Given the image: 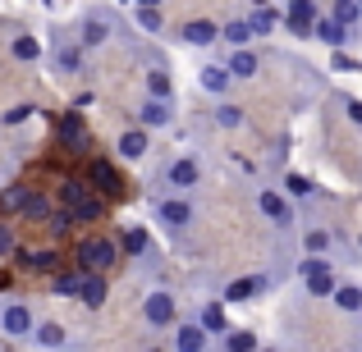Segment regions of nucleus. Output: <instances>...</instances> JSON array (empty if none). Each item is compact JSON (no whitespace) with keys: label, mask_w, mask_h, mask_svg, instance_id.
Wrapping results in <instances>:
<instances>
[{"label":"nucleus","mask_w":362,"mask_h":352,"mask_svg":"<svg viewBox=\"0 0 362 352\" xmlns=\"http://www.w3.org/2000/svg\"><path fill=\"white\" fill-rule=\"evenodd\" d=\"M298 279H303V289L312 293V298H330L335 293V265L326 261V256H308V261L298 265Z\"/></svg>","instance_id":"1"},{"label":"nucleus","mask_w":362,"mask_h":352,"mask_svg":"<svg viewBox=\"0 0 362 352\" xmlns=\"http://www.w3.org/2000/svg\"><path fill=\"white\" fill-rule=\"evenodd\" d=\"M175 298H170L165 289H156V293H147V298H142V320H147L151 329H170L175 325Z\"/></svg>","instance_id":"2"},{"label":"nucleus","mask_w":362,"mask_h":352,"mask_svg":"<svg viewBox=\"0 0 362 352\" xmlns=\"http://www.w3.org/2000/svg\"><path fill=\"white\" fill-rule=\"evenodd\" d=\"M119 256V247L110 243V238H88V243L78 247V265L83 270H110Z\"/></svg>","instance_id":"3"},{"label":"nucleus","mask_w":362,"mask_h":352,"mask_svg":"<svg viewBox=\"0 0 362 352\" xmlns=\"http://www.w3.org/2000/svg\"><path fill=\"white\" fill-rule=\"evenodd\" d=\"M156 220H160V224H170V229H188V224H193V202H188L184 193L165 197V202L156 206Z\"/></svg>","instance_id":"4"},{"label":"nucleus","mask_w":362,"mask_h":352,"mask_svg":"<svg viewBox=\"0 0 362 352\" xmlns=\"http://www.w3.org/2000/svg\"><path fill=\"white\" fill-rule=\"evenodd\" d=\"M257 211H262L271 224H289V220H293L289 193H275V188H262V193H257Z\"/></svg>","instance_id":"5"},{"label":"nucleus","mask_w":362,"mask_h":352,"mask_svg":"<svg viewBox=\"0 0 362 352\" xmlns=\"http://www.w3.org/2000/svg\"><path fill=\"white\" fill-rule=\"evenodd\" d=\"M83 307L88 311H101L110 302V279H106V270H83Z\"/></svg>","instance_id":"6"},{"label":"nucleus","mask_w":362,"mask_h":352,"mask_svg":"<svg viewBox=\"0 0 362 352\" xmlns=\"http://www.w3.org/2000/svg\"><path fill=\"white\" fill-rule=\"evenodd\" d=\"M317 5L312 0H289V9H284V28H289L293 37H312V23H317Z\"/></svg>","instance_id":"7"},{"label":"nucleus","mask_w":362,"mask_h":352,"mask_svg":"<svg viewBox=\"0 0 362 352\" xmlns=\"http://www.w3.org/2000/svg\"><path fill=\"white\" fill-rule=\"evenodd\" d=\"M0 329H5L9 339H28L33 334V311H28L23 302H9V307L0 311Z\"/></svg>","instance_id":"8"},{"label":"nucleus","mask_w":362,"mask_h":352,"mask_svg":"<svg viewBox=\"0 0 362 352\" xmlns=\"http://www.w3.org/2000/svg\"><path fill=\"white\" fill-rule=\"evenodd\" d=\"M349 32H354V28L339 23L335 14H330V18H317V23H312V37H317L321 46H330V51H339V46L349 42Z\"/></svg>","instance_id":"9"},{"label":"nucleus","mask_w":362,"mask_h":352,"mask_svg":"<svg viewBox=\"0 0 362 352\" xmlns=\"http://www.w3.org/2000/svg\"><path fill=\"white\" fill-rule=\"evenodd\" d=\"M197 178H202V169H197V160H193V156H179L175 165L165 169V183L175 188V193H188V188H193Z\"/></svg>","instance_id":"10"},{"label":"nucleus","mask_w":362,"mask_h":352,"mask_svg":"<svg viewBox=\"0 0 362 352\" xmlns=\"http://www.w3.org/2000/svg\"><path fill=\"white\" fill-rule=\"evenodd\" d=\"M138 119H142V128H165V123H175V106H170V97H156V101H142Z\"/></svg>","instance_id":"11"},{"label":"nucleus","mask_w":362,"mask_h":352,"mask_svg":"<svg viewBox=\"0 0 362 352\" xmlns=\"http://www.w3.org/2000/svg\"><path fill=\"white\" fill-rule=\"evenodd\" d=\"M206 344H211V334H206L202 320H184V325L175 329V348L179 352H197V348H206Z\"/></svg>","instance_id":"12"},{"label":"nucleus","mask_w":362,"mask_h":352,"mask_svg":"<svg viewBox=\"0 0 362 352\" xmlns=\"http://www.w3.org/2000/svg\"><path fill=\"white\" fill-rule=\"evenodd\" d=\"M179 37H184L188 46H211L216 37H221V23H211V18H193V23L179 28Z\"/></svg>","instance_id":"13"},{"label":"nucleus","mask_w":362,"mask_h":352,"mask_svg":"<svg viewBox=\"0 0 362 352\" xmlns=\"http://www.w3.org/2000/svg\"><path fill=\"white\" fill-rule=\"evenodd\" d=\"M266 289V274H239V279L225 289V302H252Z\"/></svg>","instance_id":"14"},{"label":"nucleus","mask_w":362,"mask_h":352,"mask_svg":"<svg viewBox=\"0 0 362 352\" xmlns=\"http://www.w3.org/2000/svg\"><path fill=\"white\" fill-rule=\"evenodd\" d=\"M330 302H335L344 316H358V311H362V284L339 279V284H335V293H330Z\"/></svg>","instance_id":"15"},{"label":"nucleus","mask_w":362,"mask_h":352,"mask_svg":"<svg viewBox=\"0 0 362 352\" xmlns=\"http://www.w3.org/2000/svg\"><path fill=\"white\" fill-rule=\"evenodd\" d=\"M92 197H97V188H92L88 178H64V183H60V202L69 206V211H78V206L92 202Z\"/></svg>","instance_id":"16"},{"label":"nucleus","mask_w":362,"mask_h":352,"mask_svg":"<svg viewBox=\"0 0 362 352\" xmlns=\"http://www.w3.org/2000/svg\"><path fill=\"white\" fill-rule=\"evenodd\" d=\"M88 183L97 188V193H119V169L110 165V160H92V169H88Z\"/></svg>","instance_id":"17"},{"label":"nucleus","mask_w":362,"mask_h":352,"mask_svg":"<svg viewBox=\"0 0 362 352\" xmlns=\"http://www.w3.org/2000/svg\"><path fill=\"white\" fill-rule=\"evenodd\" d=\"M230 64H206L202 73H197V83H202V92H211V97H225V87H230Z\"/></svg>","instance_id":"18"},{"label":"nucleus","mask_w":362,"mask_h":352,"mask_svg":"<svg viewBox=\"0 0 362 352\" xmlns=\"http://www.w3.org/2000/svg\"><path fill=\"white\" fill-rule=\"evenodd\" d=\"M225 64H230L234 78H257V69H262V60H257V55L247 51V46H234V55H230Z\"/></svg>","instance_id":"19"},{"label":"nucleus","mask_w":362,"mask_h":352,"mask_svg":"<svg viewBox=\"0 0 362 352\" xmlns=\"http://www.w3.org/2000/svg\"><path fill=\"white\" fill-rule=\"evenodd\" d=\"M119 156H124V160H142V156H147V128L119 133Z\"/></svg>","instance_id":"20"},{"label":"nucleus","mask_w":362,"mask_h":352,"mask_svg":"<svg viewBox=\"0 0 362 352\" xmlns=\"http://www.w3.org/2000/svg\"><path fill=\"white\" fill-rule=\"evenodd\" d=\"M202 325H206V334H216V339L230 334V320H225V307H221V302H206V307H202Z\"/></svg>","instance_id":"21"},{"label":"nucleus","mask_w":362,"mask_h":352,"mask_svg":"<svg viewBox=\"0 0 362 352\" xmlns=\"http://www.w3.org/2000/svg\"><path fill=\"white\" fill-rule=\"evenodd\" d=\"M9 55H14V60H23V64H37L42 60V42H37V37H14V42H9Z\"/></svg>","instance_id":"22"},{"label":"nucleus","mask_w":362,"mask_h":352,"mask_svg":"<svg viewBox=\"0 0 362 352\" xmlns=\"http://www.w3.org/2000/svg\"><path fill=\"white\" fill-rule=\"evenodd\" d=\"M221 37H225L230 46H247V42L257 37V28H252V18H234V23L221 28Z\"/></svg>","instance_id":"23"},{"label":"nucleus","mask_w":362,"mask_h":352,"mask_svg":"<svg viewBox=\"0 0 362 352\" xmlns=\"http://www.w3.org/2000/svg\"><path fill=\"white\" fill-rule=\"evenodd\" d=\"M60 142H64L69 151H83V147H88V133H83V123L74 119V115H64V123H60Z\"/></svg>","instance_id":"24"},{"label":"nucleus","mask_w":362,"mask_h":352,"mask_svg":"<svg viewBox=\"0 0 362 352\" xmlns=\"http://www.w3.org/2000/svg\"><path fill=\"white\" fill-rule=\"evenodd\" d=\"M33 339H37L42 348H64V339H69V334H64V325L46 320V325H37V329H33Z\"/></svg>","instance_id":"25"},{"label":"nucleus","mask_w":362,"mask_h":352,"mask_svg":"<svg viewBox=\"0 0 362 352\" xmlns=\"http://www.w3.org/2000/svg\"><path fill=\"white\" fill-rule=\"evenodd\" d=\"M303 247H308V256H326L335 247V238H330V229H308L303 233Z\"/></svg>","instance_id":"26"},{"label":"nucleus","mask_w":362,"mask_h":352,"mask_svg":"<svg viewBox=\"0 0 362 352\" xmlns=\"http://www.w3.org/2000/svg\"><path fill=\"white\" fill-rule=\"evenodd\" d=\"M51 293H55V298H78V293H83V274L78 270H74V274H55Z\"/></svg>","instance_id":"27"},{"label":"nucleus","mask_w":362,"mask_h":352,"mask_svg":"<svg viewBox=\"0 0 362 352\" xmlns=\"http://www.w3.org/2000/svg\"><path fill=\"white\" fill-rule=\"evenodd\" d=\"M23 215H28V220H51V202H46L42 193H28V202H23Z\"/></svg>","instance_id":"28"},{"label":"nucleus","mask_w":362,"mask_h":352,"mask_svg":"<svg viewBox=\"0 0 362 352\" xmlns=\"http://www.w3.org/2000/svg\"><path fill=\"white\" fill-rule=\"evenodd\" d=\"M330 14H335L339 23L358 28V18H362V5H358V0H335V9H330Z\"/></svg>","instance_id":"29"},{"label":"nucleus","mask_w":362,"mask_h":352,"mask_svg":"<svg viewBox=\"0 0 362 352\" xmlns=\"http://www.w3.org/2000/svg\"><path fill=\"white\" fill-rule=\"evenodd\" d=\"M221 344L230 348V352H252V348H257V334H247V329H234V334H225Z\"/></svg>","instance_id":"30"},{"label":"nucleus","mask_w":362,"mask_h":352,"mask_svg":"<svg viewBox=\"0 0 362 352\" xmlns=\"http://www.w3.org/2000/svg\"><path fill=\"white\" fill-rule=\"evenodd\" d=\"M252 28H257V37L275 32V9H266V5H252Z\"/></svg>","instance_id":"31"},{"label":"nucleus","mask_w":362,"mask_h":352,"mask_svg":"<svg viewBox=\"0 0 362 352\" xmlns=\"http://www.w3.org/2000/svg\"><path fill=\"white\" fill-rule=\"evenodd\" d=\"M106 42V23H101V18H88V23H83V46H101Z\"/></svg>","instance_id":"32"},{"label":"nucleus","mask_w":362,"mask_h":352,"mask_svg":"<svg viewBox=\"0 0 362 352\" xmlns=\"http://www.w3.org/2000/svg\"><path fill=\"white\" fill-rule=\"evenodd\" d=\"M23 202H28V188H5V193H0V206H5V211H23Z\"/></svg>","instance_id":"33"},{"label":"nucleus","mask_w":362,"mask_h":352,"mask_svg":"<svg viewBox=\"0 0 362 352\" xmlns=\"http://www.w3.org/2000/svg\"><path fill=\"white\" fill-rule=\"evenodd\" d=\"M60 69L64 73H78L83 69V46H64V51H60Z\"/></svg>","instance_id":"34"},{"label":"nucleus","mask_w":362,"mask_h":352,"mask_svg":"<svg viewBox=\"0 0 362 352\" xmlns=\"http://www.w3.org/2000/svg\"><path fill=\"white\" fill-rule=\"evenodd\" d=\"M74 220H78V211H69L64 206L60 215H51V229H55V238H64V233H74Z\"/></svg>","instance_id":"35"},{"label":"nucleus","mask_w":362,"mask_h":352,"mask_svg":"<svg viewBox=\"0 0 362 352\" xmlns=\"http://www.w3.org/2000/svg\"><path fill=\"white\" fill-rule=\"evenodd\" d=\"M138 23L147 32H160V5H138Z\"/></svg>","instance_id":"36"},{"label":"nucleus","mask_w":362,"mask_h":352,"mask_svg":"<svg viewBox=\"0 0 362 352\" xmlns=\"http://www.w3.org/2000/svg\"><path fill=\"white\" fill-rule=\"evenodd\" d=\"M216 123H221V128H239V123H243V110L239 106H216Z\"/></svg>","instance_id":"37"},{"label":"nucleus","mask_w":362,"mask_h":352,"mask_svg":"<svg viewBox=\"0 0 362 352\" xmlns=\"http://www.w3.org/2000/svg\"><path fill=\"white\" fill-rule=\"evenodd\" d=\"M101 215H106V197H101V193L92 197V202L78 206V220H101Z\"/></svg>","instance_id":"38"},{"label":"nucleus","mask_w":362,"mask_h":352,"mask_svg":"<svg viewBox=\"0 0 362 352\" xmlns=\"http://www.w3.org/2000/svg\"><path fill=\"white\" fill-rule=\"evenodd\" d=\"M124 247H129V252H147V247H151V238H147V229H129V233H124Z\"/></svg>","instance_id":"39"},{"label":"nucleus","mask_w":362,"mask_h":352,"mask_svg":"<svg viewBox=\"0 0 362 352\" xmlns=\"http://www.w3.org/2000/svg\"><path fill=\"white\" fill-rule=\"evenodd\" d=\"M23 265H33V270H55V252H23Z\"/></svg>","instance_id":"40"},{"label":"nucleus","mask_w":362,"mask_h":352,"mask_svg":"<svg viewBox=\"0 0 362 352\" xmlns=\"http://www.w3.org/2000/svg\"><path fill=\"white\" fill-rule=\"evenodd\" d=\"M284 193H289V197H308L312 183H308L303 174H284Z\"/></svg>","instance_id":"41"},{"label":"nucleus","mask_w":362,"mask_h":352,"mask_svg":"<svg viewBox=\"0 0 362 352\" xmlns=\"http://www.w3.org/2000/svg\"><path fill=\"white\" fill-rule=\"evenodd\" d=\"M330 64H335L339 73H354V69H362V64L354 60V55H344V46H339V51H330Z\"/></svg>","instance_id":"42"},{"label":"nucleus","mask_w":362,"mask_h":352,"mask_svg":"<svg viewBox=\"0 0 362 352\" xmlns=\"http://www.w3.org/2000/svg\"><path fill=\"white\" fill-rule=\"evenodd\" d=\"M147 87H151V97H170V78L160 69H151L147 73Z\"/></svg>","instance_id":"43"},{"label":"nucleus","mask_w":362,"mask_h":352,"mask_svg":"<svg viewBox=\"0 0 362 352\" xmlns=\"http://www.w3.org/2000/svg\"><path fill=\"white\" fill-rule=\"evenodd\" d=\"M344 115H349V119H354L358 128H362V101H358V97H344Z\"/></svg>","instance_id":"44"},{"label":"nucleus","mask_w":362,"mask_h":352,"mask_svg":"<svg viewBox=\"0 0 362 352\" xmlns=\"http://www.w3.org/2000/svg\"><path fill=\"white\" fill-rule=\"evenodd\" d=\"M5 252H14V229L0 224V256H5Z\"/></svg>","instance_id":"45"},{"label":"nucleus","mask_w":362,"mask_h":352,"mask_svg":"<svg viewBox=\"0 0 362 352\" xmlns=\"http://www.w3.org/2000/svg\"><path fill=\"white\" fill-rule=\"evenodd\" d=\"M28 115H33V106H14V110H9V115H5V123H23Z\"/></svg>","instance_id":"46"},{"label":"nucleus","mask_w":362,"mask_h":352,"mask_svg":"<svg viewBox=\"0 0 362 352\" xmlns=\"http://www.w3.org/2000/svg\"><path fill=\"white\" fill-rule=\"evenodd\" d=\"M9 289V274H0V293H5Z\"/></svg>","instance_id":"47"},{"label":"nucleus","mask_w":362,"mask_h":352,"mask_svg":"<svg viewBox=\"0 0 362 352\" xmlns=\"http://www.w3.org/2000/svg\"><path fill=\"white\" fill-rule=\"evenodd\" d=\"M138 5H160V0H138Z\"/></svg>","instance_id":"48"},{"label":"nucleus","mask_w":362,"mask_h":352,"mask_svg":"<svg viewBox=\"0 0 362 352\" xmlns=\"http://www.w3.org/2000/svg\"><path fill=\"white\" fill-rule=\"evenodd\" d=\"M358 5H362V0H358Z\"/></svg>","instance_id":"49"}]
</instances>
